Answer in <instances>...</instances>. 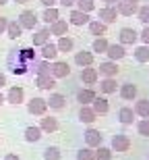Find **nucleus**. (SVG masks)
<instances>
[{
  "label": "nucleus",
  "instance_id": "obj_26",
  "mask_svg": "<svg viewBox=\"0 0 149 160\" xmlns=\"http://www.w3.org/2000/svg\"><path fill=\"white\" fill-rule=\"evenodd\" d=\"M116 79L114 77H106V79H101L100 81V92H104V94H114L116 92Z\"/></svg>",
  "mask_w": 149,
  "mask_h": 160
},
{
  "label": "nucleus",
  "instance_id": "obj_31",
  "mask_svg": "<svg viewBox=\"0 0 149 160\" xmlns=\"http://www.w3.org/2000/svg\"><path fill=\"white\" fill-rule=\"evenodd\" d=\"M56 46H58L60 52H71L72 46H75V40H72V38H68V36H60Z\"/></svg>",
  "mask_w": 149,
  "mask_h": 160
},
{
  "label": "nucleus",
  "instance_id": "obj_38",
  "mask_svg": "<svg viewBox=\"0 0 149 160\" xmlns=\"http://www.w3.org/2000/svg\"><path fill=\"white\" fill-rule=\"evenodd\" d=\"M77 160H95V152L87 146V148H81L77 152Z\"/></svg>",
  "mask_w": 149,
  "mask_h": 160
},
{
  "label": "nucleus",
  "instance_id": "obj_30",
  "mask_svg": "<svg viewBox=\"0 0 149 160\" xmlns=\"http://www.w3.org/2000/svg\"><path fill=\"white\" fill-rule=\"evenodd\" d=\"M42 127H27L25 129V139L27 142H40L42 139Z\"/></svg>",
  "mask_w": 149,
  "mask_h": 160
},
{
  "label": "nucleus",
  "instance_id": "obj_15",
  "mask_svg": "<svg viewBox=\"0 0 149 160\" xmlns=\"http://www.w3.org/2000/svg\"><path fill=\"white\" fill-rule=\"evenodd\" d=\"M58 46L56 44H52V42H48V44H44L42 46V58H46V60H56V56H58Z\"/></svg>",
  "mask_w": 149,
  "mask_h": 160
},
{
  "label": "nucleus",
  "instance_id": "obj_47",
  "mask_svg": "<svg viewBox=\"0 0 149 160\" xmlns=\"http://www.w3.org/2000/svg\"><path fill=\"white\" fill-rule=\"evenodd\" d=\"M4 85H6V77H4V75H2V73H0V89L4 88Z\"/></svg>",
  "mask_w": 149,
  "mask_h": 160
},
{
  "label": "nucleus",
  "instance_id": "obj_7",
  "mask_svg": "<svg viewBox=\"0 0 149 160\" xmlns=\"http://www.w3.org/2000/svg\"><path fill=\"white\" fill-rule=\"evenodd\" d=\"M128 148H131V139H128L124 133H118V135L112 137V150H116V152H126Z\"/></svg>",
  "mask_w": 149,
  "mask_h": 160
},
{
  "label": "nucleus",
  "instance_id": "obj_45",
  "mask_svg": "<svg viewBox=\"0 0 149 160\" xmlns=\"http://www.w3.org/2000/svg\"><path fill=\"white\" fill-rule=\"evenodd\" d=\"M40 2L44 4V8H50V6H56V2H58V0H40Z\"/></svg>",
  "mask_w": 149,
  "mask_h": 160
},
{
  "label": "nucleus",
  "instance_id": "obj_35",
  "mask_svg": "<svg viewBox=\"0 0 149 160\" xmlns=\"http://www.w3.org/2000/svg\"><path fill=\"white\" fill-rule=\"evenodd\" d=\"M89 31L91 36H104L106 33V23L104 21H89Z\"/></svg>",
  "mask_w": 149,
  "mask_h": 160
},
{
  "label": "nucleus",
  "instance_id": "obj_42",
  "mask_svg": "<svg viewBox=\"0 0 149 160\" xmlns=\"http://www.w3.org/2000/svg\"><path fill=\"white\" fill-rule=\"evenodd\" d=\"M137 17H139V21H141L143 25H149V6H139Z\"/></svg>",
  "mask_w": 149,
  "mask_h": 160
},
{
  "label": "nucleus",
  "instance_id": "obj_11",
  "mask_svg": "<svg viewBox=\"0 0 149 160\" xmlns=\"http://www.w3.org/2000/svg\"><path fill=\"white\" fill-rule=\"evenodd\" d=\"M100 75H104V77H116V75H118V65H116V60L100 62Z\"/></svg>",
  "mask_w": 149,
  "mask_h": 160
},
{
  "label": "nucleus",
  "instance_id": "obj_43",
  "mask_svg": "<svg viewBox=\"0 0 149 160\" xmlns=\"http://www.w3.org/2000/svg\"><path fill=\"white\" fill-rule=\"evenodd\" d=\"M141 40H143V44H147L149 46V25H145L143 31H141Z\"/></svg>",
  "mask_w": 149,
  "mask_h": 160
},
{
  "label": "nucleus",
  "instance_id": "obj_22",
  "mask_svg": "<svg viewBox=\"0 0 149 160\" xmlns=\"http://www.w3.org/2000/svg\"><path fill=\"white\" fill-rule=\"evenodd\" d=\"M50 31H52V36H66V31H68V21L66 19H58L56 23L50 25Z\"/></svg>",
  "mask_w": 149,
  "mask_h": 160
},
{
  "label": "nucleus",
  "instance_id": "obj_5",
  "mask_svg": "<svg viewBox=\"0 0 149 160\" xmlns=\"http://www.w3.org/2000/svg\"><path fill=\"white\" fill-rule=\"evenodd\" d=\"M91 19H89V12H83V11H71V15H68V23L71 25H77V27H81V25H87Z\"/></svg>",
  "mask_w": 149,
  "mask_h": 160
},
{
  "label": "nucleus",
  "instance_id": "obj_53",
  "mask_svg": "<svg viewBox=\"0 0 149 160\" xmlns=\"http://www.w3.org/2000/svg\"><path fill=\"white\" fill-rule=\"evenodd\" d=\"M124 2H135V4H139V0H124Z\"/></svg>",
  "mask_w": 149,
  "mask_h": 160
},
{
  "label": "nucleus",
  "instance_id": "obj_16",
  "mask_svg": "<svg viewBox=\"0 0 149 160\" xmlns=\"http://www.w3.org/2000/svg\"><path fill=\"white\" fill-rule=\"evenodd\" d=\"M33 73H35V75H52V65H50V60H35V62H33Z\"/></svg>",
  "mask_w": 149,
  "mask_h": 160
},
{
  "label": "nucleus",
  "instance_id": "obj_12",
  "mask_svg": "<svg viewBox=\"0 0 149 160\" xmlns=\"http://www.w3.org/2000/svg\"><path fill=\"white\" fill-rule=\"evenodd\" d=\"M116 8H118V15H122V17H131V15H135V12L139 11V4L120 0V2H116Z\"/></svg>",
  "mask_w": 149,
  "mask_h": 160
},
{
  "label": "nucleus",
  "instance_id": "obj_8",
  "mask_svg": "<svg viewBox=\"0 0 149 160\" xmlns=\"http://www.w3.org/2000/svg\"><path fill=\"white\" fill-rule=\"evenodd\" d=\"M141 38V33H137L135 29H131V27H122L120 29V36H118V40H120V44H135V42Z\"/></svg>",
  "mask_w": 149,
  "mask_h": 160
},
{
  "label": "nucleus",
  "instance_id": "obj_36",
  "mask_svg": "<svg viewBox=\"0 0 149 160\" xmlns=\"http://www.w3.org/2000/svg\"><path fill=\"white\" fill-rule=\"evenodd\" d=\"M60 148L56 146H48V148L44 150V160H60Z\"/></svg>",
  "mask_w": 149,
  "mask_h": 160
},
{
  "label": "nucleus",
  "instance_id": "obj_10",
  "mask_svg": "<svg viewBox=\"0 0 149 160\" xmlns=\"http://www.w3.org/2000/svg\"><path fill=\"white\" fill-rule=\"evenodd\" d=\"M101 133L97 129H87L85 131V143L89 146V148H100L101 146Z\"/></svg>",
  "mask_w": 149,
  "mask_h": 160
},
{
  "label": "nucleus",
  "instance_id": "obj_23",
  "mask_svg": "<svg viewBox=\"0 0 149 160\" xmlns=\"http://www.w3.org/2000/svg\"><path fill=\"white\" fill-rule=\"evenodd\" d=\"M64 104H66V98L62 94H50V98H48V106L50 108H54V110H62Z\"/></svg>",
  "mask_w": 149,
  "mask_h": 160
},
{
  "label": "nucleus",
  "instance_id": "obj_41",
  "mask_svg": "<svg viewBox=\"0 0 149 160\" xmlns=\"http://www.w3.org/2000/svg\"><path fill=\"white\" fill-rule=\"evenodd\" d=\"M137 131H139V135H143V137H149V119H141L137 123Z\"/></svg>",
  "mask_w": 149,
  "mask_h": 160
},
{
  "label": "nucleus",
  "instance_id": "obj_2",
  "mask_svg": "<svg viewBox=\"0 0 149 160\" xmlns=\"http://www.w3.org/2000/svg\"><path fill=\"white\" fill-rule=\"evenodd\" d=\"M19 23H21V27L23 29H35V25H37V15H35V11H23L21 15H19V19H17Z\"/></svg>",
  "mask_w": 149,
  "mask_h": 160
},
{
  "label": "nucleus",
  "instance_id": "obj_34",
  "mask_svg": "<svg viewBox=\"0 0 149 160\" xmlns=\"http://www.w3.org/2000/svg\"><path fill=\"white\" fill-rule=\"evenodd\" d=\"M91 104H93V110H95L97 114H106L108 110H110V104H108L106 98H95Z\"/></svg>",
  "mask_w": 149,
  "mask_h": 160
},
{
  "label": "nucleus",
  "instance_id": "obj_27",
  "mask_svg": "<svg viewBox=\"0 0 149 160\" xmlns=\"http://www.w3.org/2000/svg\"><path fill=\"white\" fill-rule=\"evenodd\" d=\"M40 127H42V131H46V133H52V131L58 129V121L54 119V117H44V119L40 121Z\"/></svg>",
  "mask_w": 149,
  "mask_h": 160
},
{
  "label": "nucleus",
  "instance_id": "obj_3",
  "mask_svg": "<svg viewBox=\"0 0 149 160\" xmlns=\"http://www.w3.org/2000/svg\"><path fill=\"white\" fill-rule=\"evenodd\" d=\"M27 110H29L31 114H40V117H44L46 110H48V100H44V98H33V100L27 104Z\"/></svg>",
  "mask_w": 149,
  "mask_h": 160
},
{
  "label": "nucleus",
  "instance_id": "obj_49",
  "mask_svg": "<svg viewBox=\"0 0 149 160\" xmlns=\"http://www.w3.org/2000/svg\"><path fill=\"white\" fill-rule=\"evenodd\" d=\"M101 2H106V6H114L118 0H101Z\"/></svg>",
  "mask_w": 149,
  "mask_h": 160
},
{
  "label": "nucleus",
  "instance_id": "obj_40",
  "mask_svg": "<svg viewBox=\"0 0 149 160\" xmlns=\"http://www.w3.org/2000/svg\"><path fill=\"white\" fill-rule=\"evenodd\" d=\"M95 160H112V150L100 146V150L95 152Z\"/></svg>",
  "mask_w": 149,
  "mask_h": 160
},
{
  "label": "nucleus",
  "instance_id": "obj_28",
  "mask_svg": "<svg viewBox=\"0 0 149 160\" xmlns=\"http://www.w3.org/2000/svg\"><path fill=\"white\" fill-rule=\"evenodd\" d=\"M42 19H44V21H46L48 25L56 23V21L60 19V12H58V8H56V6H50V8H46V11H44V15H42Z\"/></svg>",
  "mask_w": 149,
  "mask_h": 160
},
{
  "label": "nucleus",
  "instance_id": "obj_18",
  "mask_svg": "<svg viewBox=\"0 0 149 160\" xmlns=\"http://www.w3.org/2000/svg\"><path fill=\"white\" fill-rule=\"evenodd\" d=\"M35 85L40 89H54L56 88V77H52V75H37Z\"/></svg>",
  "mask_w": 149,
  "mask_h": 160
},
{
  "label": "nucleus",
  "instance_id": "obj_50",
  "mask_svg": "<svg viewBox=\"0 0 149 160\" xmlns=\"http://www.w3.org/2000/svg\"><path fill=\"white\" fill-rule=\"evenodd\" d=\"M2 104H4V96L0 94V106H2Z\"/></svg>",
  "mask_w": 149,
  "mask_h": 160
},
{
  "label": "nucleus",
  "instance_id": "obj_17",
  "mask_svg": "<svg viewBox=\"0 0 149 160\" xmlns=\"http://www.w3.org/2000/svg\"><path fill=\"white\" fill-rule=\"evenodd\" d=\"M135 96H137V85H135V83L126 81V83L120 85V98H122V100H133Z\"/></svg>",
  "mask_w": 149,
  "mask_h": 160
},
{
  "label": "nucleus",
  "instance_id": "obj_1",
  "mask_svg": "<svg viewBox=\"0 0 149 160\" xmlns=\"http://www.w3.org/2000/svg\"><path fill=\"white\" fill-rule=\"evenodd\" d=\"M35 50L33 48H19V50H11L8 56V67L15 75H25L33 62H35Z\"/></svg>",
  "mask_w": 149,
  "mask_h": 160
},
{
  "label": "nucleus",
  "instance_id": "obj_33",
  "mask_svg": "<svg viewBox=\"0 0 149 160\" xmlns=\"http://www.w3.org/2000/svg\"><path fill=\"white\" fill-rule=\"evenodd\" d=\"M135 114H139L141 119H149V100H139L135 104Z\"/></svg>",
  "mask_w": 149,
  "mask_h": 160
},
{
  "label": "nucleus",
  "instance_id": "obj_13",
  "mask_svg": "<svg viewBox=\"0 0 149 160\" xmlns=\"http://www.w3.org/2000/svg\"><path fill=\"white\" fill-rule=\"evenodd\" d=\"M23 98H25V92H23V88L21 85H15V88H11L8 89V94H6V102H11V104H21L23 102Z\"/></svg>",
  "mask_w": 149,
  "mask_h": 160
},
{
  "label": "nucleus",
  "instance_id": "obj_32",
  "mask_svg": "<svg viewBox=\"0 0 149 160\" xmlns=\"http://www.w3.org/2000/svg\"><path fill=\"white\" fill-rule=\"evenodd\" d=\"M135 60L137 62H149V46L145 44V46H139V48H135Z\"/></svg>",
  "mask_w": 149,
  "mask_h": 160
},
{
  "label": "nucleus",
  "instance_id": "obj_29",
  "mask_svg": "<svg viewBox=\"0 0 149 160\" xmlns=\"http://www.w3.org/2000/svg\"><path fill=\"white\" fill-rule=\"evenodd\" d=\"M133 117H135V110L128 108V106H124V108H120V110H118V121L122 125H131L133 123Z\"/></svg>",
  "mask_w": 149,
  "mask_h": 160
},
{
  "label": "nucleus",
  "instance_id": "obj_25",
  "mask_svg": "<svg viewBox=\"0 0 149 160\" xmlns=\"http://www.w3.org/2000/svg\"><path fill=\"white\" fill-rule=\"evenodd\" d=\"M97 96L93 89H81L77 94V102H81V106H87V104H91V102L95 100Z\"/></svg>",
  "mask_w": 149,
  "mask_h": 160
},
{
  "label": "nucleus",
  "instance_id": "obj_20",
  "mask_svg": "<svg viewBox=\"0 0 149 160\" xmlns=\"http://www.w3.org/2000/svg\"><path fill=\"white\" fill-rule=\"evenodd\" d=\"M75 62L79 67H91L93 65V52H87V50H81V52L75 54Z\"/></svg>",
  "mask_w": 149,
  "mask_h": 160
},
{
  "label": "nucleus",
  "instance_id": "obj_44",
  "mask_svg": "<svg viewBox=\"0 0 149 160\" xmlns=\"http://www.w3.org/2000/svg\"><path fill=\"white\" fill-rule=\"evenodd\" d=\"M8 21H11V19L0 17V33H4V31H6V27H8Z\"/></svg>",
  "mask_w": 149,
  "mask_h": 160
},
{
  "label": "nucleus",
  "instance_id": "obj_14",
  "mask_svg": "<svg viewBox=\"0 0 149 160\" xmlns=\"http://www.w3.org/2000/svg\"><path fill=\"white\" fill-rule=\"evenodd\" d=\"M50 36H52L50 27H42L40 31H35V33H33V46H40V48H42L44 44H48V42H50Z\"/></svg>",
  "mask_w": 149,
  "mask_h": 160
},
{
  "label": "nucleus",
  "instance_id": "obj_4",
  "mask_svg": "<svg viewBox=\"0 0 149 160\" xmlns=\"http://www.w3.org/2000/svg\"><path fill=\"white\" fill-rule=\"evenodd\" d=\"M68 75H71L68 62H64V60H54L52 62V77L62 79V77H68Z\"/></svg>",
  "mask_w": 149,
  "mask_h": 160
},
{
  "label": "nucleus",
  "instance_id": "obj_21",
  "mask_svg": "<svg viewBox=\"0 0 149 160\" xmlns=\"http://www.w3.org/2000/svg\"><path fill=\"white\" fill-rule=\"evenodd\" d=\"M81 81L87 83V85H93L97 81V69L93 67H83V71H81Z\"/></svg>",
  "mask_w": 149,
  "mask_h": 160
},
{
  "label": "nucleus",
  "instance_id": "obj_48",
  "mask_svg": "<svg viewBox=\"0 0 149 160\" xmlns=\"http://www.w3.org/2000/svg\"><path fill=\"white\" fill-rule=\"evenodd\" d=\"M4 160H19V156H17V154H6Z\"/></svg>",
  "mask_w": 149,
  "mask_h": 160
},
{
  "label": "nucleus",
  "instance_id": "obj_19",
  "mask_svg": "<svg viewBox=\"0 0 149 160\" xmlns=\"http://www.w3.org/2000/svg\"><path fill=\"white\" fill-rule=\"evenodd\" d=\"M97 117V112L93 110V106H81V110H79V121L81 123H93Z\"/></svg>",
  "mask_w": 149,
  "mask_h": 160
},
{
  "label": "nucleus",
  "instance_id": "obj_52",
  "mask_svg": "<svg viewBox=\"0 0 149 160\" xmlns=\"http://www.w3.org/2000/svg\"><path fill=\"white\" fill-rule=\"evenodd\" d=\"M2 4H8V0H0V6Z\"/></svg>",
  "mask_w": 149,
  "mask_h": 160
},
{
  "label": "nucleus",
  "instance_id": "obj_46",
  "mask_svg": "<svg viewBox=\"0 0 149 160\" xmlns=\"http://www.w3.org/2000/svg\"><path fill=\"white\" fill-rule=\"evenodd\" d=\"M58 2H60L62 6H66V8H68V6H72L75 2H77V0H58Z\"/></svg>",
  "mask_w": 149,
  "mask_h": 160
},
{
  "label": "nucleus",
  "instance_id": "obj_37",
  "mask_svg": "<svg viewBox=\"0 0 149 160\" xmlns=\"http://www.w3.org/2000/svg\"><path fill=\"white\" fill-rule=\"evenodd\" d=\"M108 40L106 38H97L95 42H93V52H100V54H106L108 52Z\"/></svg>",
  "mask_w": 149,
  "mask_h": 160
},
{
  "label": "nucleus",
  "instance_id": "obj_51",
  "mask_svg": "<svg viewBox=\"0 0 149 160\" xmlns=\"http://www.w3.org/2000/svg\"><path fill=\"white\" fill-rule=\"evenodd\" d=\"M15 2H17V4H25V2H27V0H15Z\"/></svg>",
  "mask_w": 149,
  "mask_h": 160
},
{
  "label": "nucleus",
  "instance_id": "obj_6",
  "mask_svg": "<svg viewBox=\"0 0 149 160\" xmlns=\"http://www.w3.org/2000/svg\"><path fill=\"white\" fill-rule=\"evenodd\" d=\"M116 17H118V8L116 6H101L100 8V21H104L106 25L114 23Z\"/></svg>",
  "mask_w": 149,
  "mask_h": 160
},
{
  "label": "nucleus",
  "instance_id": "obj_39",
  "mask_svg": "<svg viewBox=\"0 0 149 160\" xmlns=\"http://www.w3.org/2000/svg\"><path fill=\"white\" fill-rule=\"evenodd\" d=\"M75 4H77L79 11H83V12H91L95 8V2H93V0H77Z\"/></svg>",
  "mask_w": 149,
  "mask_h": 160
},
{
  "label": "nucleus",
  "instance_id": "obj_24",
  "mask_svg": "<svg viewBox=\"0 0 149 160\" xmlns=\"http://www.w3.org/2000/svg\"><path fill=\"white\" fill-rule=\"evenodd\" d=\"M21 33H23L21 23H19V21H15V19H11V21H8V27H6V36L11 38V40H17Z\"/></svg>",
  "mask_w": 149,
  "mask_h": 160
},
{
  "label": "nucleus",
  "instance_id": "obj_9",
  "mask_svg": "<svg viewBox=\"0 0 149 160\" xmlns=\"http://www.w3.org/2000/svg\"><path fill=\"white\" fill-rule=\"evenodd\" d=\"M106 54H108V58H110V60H122L126 56L124 44H110Z\"/></svg>",
  "mask_w": 149,
  "mask_h": 160
}]
</instances>
